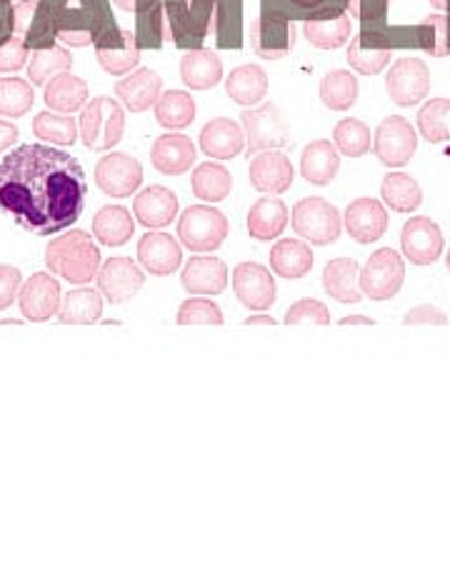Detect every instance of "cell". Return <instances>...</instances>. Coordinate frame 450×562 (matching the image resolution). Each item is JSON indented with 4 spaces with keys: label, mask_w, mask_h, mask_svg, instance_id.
I'll list each match as a JSON object with an SVG mask.
<instances>
[{
    "label": "cell",
    "mask_w": 450,
    "mask_h": 562,
    "mask_svg": "<svg viewBox=\"0 0 450 562\" xmlns=\"http://www.w3.org/2000/svg\"><path fill=\"white\" fill-rule=\"evenodd\" d=\"M80 140L88 150L105 153L113 150L125 135V111L119 101L111 98H93L78 117Z\"/></svg>",
    "instance_id": "obj_5"
},
{
    "label": "cell",
    "mask_w": 450,
    "mask_h": 562,
    "mask_svg": "<svg viewBox=\"0 0 450 562\" xmlns=\"http://www.w3.org/2000/svg\"><path fill=\"white\" fill-rule=\"evenodd\" d=\"M60 301V283L48 273H33L21 285V293H18L21 313L31 323H45L53 315H58Z\"/></svg>",
    "instance_id": "obj_16"
},
{
    "label": "cell",
    "mask_w": 450,
    "mask_h": 562,
    "mask_svg": "<svg viewBox=\"0 0 450 562\" xmlns=\"http://www.w3.org/2000/svg\"><path fill=\"white\" fill-rule=\"evenodd\" d=\"M45 266L50 273L74 285H88L103 266L101 250L86 231H66L45 246Z\"/></svg>",
    "instance_id": "obj_4"
},
{
    "label": "cell",
    "mask_w": 450,
    "mask_h": 562,
    "mask_svg": "<svg viewBox=\"0 0 450 562\" xmlns=\"http://www.w3.org/2000/svg\"><path fill=\"white\" fill-rule=\"evenodd\" d=\"M18 140V128L11 123V121H0V156L11 148V145H15Z\"/></svg>",
    "instance_id": "obj_57"
},
{
    "label": "cell",
    "mask_w": 450,
    "mask_h": 562,
    "mask_svg": "<svg viewBox=\"0 0 450 562\" xmlns=\"http://www.w3.org/2000/svg\"><path fill=\"white\" fill-rule=\"evenodd\" d=\"M288 217H291V213H288L285 203L281 201L278 195H263L260 201H256L254 205H250L248 211V235L254 240H278L281 235L285 233V225H288Z\"/></svg>",
    "instance_id": "obj_29"
},
{
    "label": "cell",
    "mask_w": 450,
    "mask_h": 562,
    "mask_svg": "<svg viewBox=\"0 0 450 562\" xmlns=\"http://www.w3.org/2000/svg\"><path fill=\"white\" fill-rule=\"evenodd\" d=\"M80 162L48 145H21L0 162V213L33 235L68 231L86 207Z\"/></svg>",
    "instance_id": "obj_1"
},
{
    "label": "cell",
    "mask_w": 450,
    "mask_h": 562,
    "mask_svg": "<svg viewBox=\"0 0 450 562\" xmlns=\"http://www.w3.org/2000/svg\"><path fill=\"white\" fill-rule=\"evenodd\" d=\"M103 315V295L93 288H76L60 301L58 321L63 325H93Z\"/></svg>",
    "instance_id": "obj_36"
},
{
    "label": "cell",
    "mask_w": 450,
    "mask_h": 562,
    "mask_svg": "<svg viewBox=\"0 0 450 562\" xmlns=\"http://www.w3.org/2000/svg\"><path fill=\"white\" fill-rule=\"evenodd\" d=\"M195 145L188 135L166 133L150 148V162L164 176H183L195 166Z\"/></svg>",
    "instance_id": "obj_26"
},
{
    "label": "cell",
    "mask_w": 450,
    "mask_h": 562,
    "mask_svg": "<svg viewBox=\"0 0 450 562\" xmlns=\"http://www.w3.org/2000/svg\"><path fill=\"white\" fill-rule=\"evenodd\" d=\"M74 68V56L66 45H53V48L35 50L29 60V80L33 86H43L60 72H70Z\"/></svg>",
    "instance_id": "obj_43"
},
{
    "label": "cell",
    "mask_w": 450,
    "mask_h": 562,
    "mask_svg": "<svg viewBox=\"0 0 450 562\" xmlns=\"http://www.w3.org/2000/svg\"><path fill=\"white\" fill-rule=\"evenodd\" d=\"M383 205H389L395 213H413L423 203V190L418 180L408 173H391L385 176L381 186Z\"/></svg>",
    "instance_id": "obj_40"
},
{
    "label": "cell",
    "mask_w": 450,
    "mask_h": 562,
    "mask_svg": "<svg viewBox=\"0 0 450 562\" xmlns=\"http://www.w3.org/2000/svg\"><path fill=\"white\" fill-rule=\"evenodd\" d=\"M180 80L191 90H211L223 80V63L218 53L209 48L185 50L180 58Z\"/></svg>",
    "instance_id": "obj_31"
},
{
    "label": "cell",
    "mask_w": 450,
    "mask_h": 562,
    "mask_svg": "<svg viewBox=\"0 0 450 562\" xmlns=\"http://www.w3.org/2000/svg\"><path fill=\"white\" fill-rule=\"evenodd\" d=\"M389 3L391 0H350L348 8L360 21V31L373 33L389 25Z\"/></svg>",
    "instance_id": "obj_51"
},
{
    "label": "cell",
    "mask_w": 450,
    "mask_h": 562,
    "mask_svg": "<svg viewBox=\"0 0 450 562\" xmlns=\"http://www.w3.org/2000/svg\"><path fill=\"white\" fill-rule=\"evenodd\" d=\"M178 325H223L225 317L223 311L213 301H205L201 295H193L185 301L176 313Z\"/></svg>",
    "instance_id": "obj_50"
},
{
    "label": "cell",
    "mask_w": 450,
    "mask_h": 562,
    "mask_svg": "<svg viewBox=\"0 0 450 562\" xmlns=\"http://www.w3.org/2000/svg\"><path fill=\"white\" fill-rule=\"evenodd\" d=\"M358 78L348 70H330L320 80V101L328 111L344 113L358 101Z\"/></svg>",
    "instance_id": "obj_41"
},
{
    "label": "cell",
    "mask_w": 450,
    "mask_h": 562,
    "mask_svg": "<svg viewBox=\"0 0 450 562\" xmlns=\"http://www.w3.org/2000/svg\"><path fill=\"white\" fill-rule=\"evenodd\" d=\"M405 283V260L401 258L398 250L393 248H381L375 250L371 258H368L365 268H360V293H363L368 301L383 303L393 301L395 295L401 293Z\"/></svg>",
    "instance_id": "obj_8"
},
{
    "label": "cell",
    "mask_w": 450,
    "mask_h": 562,
    "mask_svg": "<svg viewBox=\"0 0 450 562\" xmlns=\"http://www.w3.org/2000/svg\"><path fill=\"white\" fill-rule=\"evenodd\" d=\"M418 43L430 58L450 56V18L426 15V21L418 23Z\"/></svg>",
    "instance_id": "obj_48"
},
{
    "label": "cell",
    "mask_w": 450,
    "mask_h": 562,
    "mask_svg": "<svg viewBox=\"0 0 450 562\" xmlns=\"http://www.w3.org/2000/svg\"><path fill=\"white\" fill-rule=\"evenodd\" d=\"M375 321H371V317L368 315H348V317H344V321H340V325H373Z\"/></svg>",
    "instance_id": "obj_58"
},
{
    "label": "cell",
    "mask_w": 450,
    "mask_h": 562,
    "mask_svg": "<svg viewBox=\"0 0 450 562\" xmlns=\"http://www.w3.org/2000/svg\"><path fill=\"white\" fill-rule=\"evenodd\" d=\"M250 48L263 60H283L295 48V23L281 15L260 13L248 29Z\"/></svg>",
    "instance_id": "obj_14"
},
{
    "label": "cell",
    "mask_w": 450,
    "mask_h": 562,
    "mask_svg": "<svg viewBox=\"0 0 450 562\" xmlns=\"http://www.w3.org/2000/svg\"><path fill=\"white\" fill-rule=\"evenodd\" d=\"M98 290L111 305H123L133 301L146 285V273L131 258H108L98 270Z\"/></svg>",
    "instance_id": "obj_13"
},
{
    "label": "cell",
    "mask_w": 450,
    "mask_h": 562,
    "mask_svg": "<svg viewBox=\"0 0 450 562\" xmlns=\"http://www.w3.org/2000/svg\"><path fill=\"white\" fill-rule=\"evenodd\" d=\"M13 35L23 38L31 50L53 48L58 41V33L48 13L43 11L41 0H18L13 8Z\"/></svg>",
    "instance_id": "obj_18"
},
{
    "label": "cell",
    "mask_w": 450,
    "mask_h": 562,
    "mask_svg": "<svg viewBox=\"0 0 450 562\" xmlns=\"http://www.w3.org/2000/svg\"><path fill=\"white\" fill-rule=\"evenodd\" d=\"M66 48H86L121 33L111 0H41Z\"/></svg>",
    "instance_id": "obj_2"
},
{
    "label": "cell",
    "mask_w": 450,
    "mask_h": 562,
    "mask_svg": "<svg viewBox=\"0 0 450 562\" xmlns=\"http://www.w3.org/2000/svg\"><path fill=\"white\" fill-rule=\"evenodd\" d=\"M446 268H448V273H450V248H448V252H446Z\"/></svg>",
    "instance_id": "obj_61"
},
{
    "label": "cell",
    "mask_w": 450,
    "mask_h": 562,
    "mask_svg": "<svg viewBox=\"0 0 450 562\" xmlns=\"http://www.w3.org/2000/svg\"><path fill=\"white\" fill-rule=\"evenodd\" d=\"M333 145L340 156L346 158H363L368 150L373 148L371 128L358 117H344L338 121L336 128H333Z\"/></svg>",
    "instance_id": "obj_44"
},
{
    "label": "cell",
    "mask_w": 450,
    "mask_h": 562,
    "mask_svg": "<svg viewBox=\"0 0 450 562\" xmlns=\"http://www.w3.org/2000/svg\"><path fill=\"white\" fill-rule=\"evenodd\" d=\"M405 325H448V315L436 305H416L403 315Z\"/></svg>",
    "instance_id": "obj_55"
},
{
    "label": "cell",
    "mask_w": 450,
    "mask_h": 562,
    "mask_svg": "<svg viewBox=\"0 0 450 562\" xmlns=\"http://www.w3.org/2000/svg\"><path fill=\"white\" fill-rule=\"evenodd\" d=\"M143 183V166L128 153H108L95 166V186L111 198H128Z\"/></svg>",
    "instance_id": "obj_15"
},
{
    "label": "cell",
    "mask_w": 450,
    "mask_h": 562,
    "mask_svg": "<svg viewBox=\"0 0 450 562\" xmlns=\"http://www.w3.org/2000/svg\"><path fill=\"white\" fill-rule=\"evenodd\" d=\"M18 0H0V43L13 35V8Z\"/></svg>",
    "instance_id": "obj_56"
},
{
    "label": "cell",
    "mask_w": 450,
    "mask_h": 562,
    "mask_svg": "<svg viewBox=\"0 0 450 562\" xmlns=\"http://www.w3.org/2000/svg\"><path fill=\"white\" fill-rule=\"evenodd\" d=\"M31 56V48L23 38L11 35V38L0 43V72H15L25 66Z\"/></svg>",
    "instance_id": "obj_53"
},
{
    "label": "cell",
    "mask_w": 450,
    "mask_h": 562,
    "mask_svg": "<svg viewBox=\"0 0 450 562\" xmlns=\"http://www.w3.org/2000/svg\"><path fill=\"white\" fill-rule=\"evenodd\" d=\"M346 233L360 246H371V243L381 240L385 231H389V213L381 201L373 198H358V201L346 207Z\"/></svg>",
    "instance_id": "obj_19"
},
{
    "label": "cell",
    "mask_w": 450,
    "mask_h": 562,
    "mask_svg": "<svg viewBox=\"0 0 450 562\" xmlns=\"http://www.w3.org/2000/svg\"><path fill=\"white\" fill-rule=\"evenodd\" d=\"M35 103L33 83L25 78H0V115L23 117Z\"/></svg>",
    "instance_id": "obj_47"
},
{
    "label": "cell",
    "mask_w": 450,
    "mask_h": 562,
    "mask_svg": "<svg viewBox=\"0 0 450 562\" xmlns=\"http://www.w3.org/2000/svg\"><path fill=\"white\" fill-rule=\"evenodd\" d=\"M446 15H448V18H450V13H446Z\"/></svg>",
    "instance_id": "obj_62"
},
{
    "label": "cell",
    "mask_w": 450,
    "mask_h": 562,
    "mask_svg": "<svg viewBox=\"0 0 450 562\" xmlns=\"http://www.w3.org/2000/svg\"><path fill=\"white\" fill-rule=\"evenodd\" d=\"M33 133L38 140L56 145H74L78 140V123L70 115L43 111L35 115Z\"/></svg>",
    "instance_id": "obj_46"
},
{
    "label": "cell",
    "mask_w": 450,
    "mask_h": 562,
    "mask_svg": "<svg viewBox=\"0 0 450 562\" xmlns=\"http://www.w3.org/2000/svg\"><path fill=\"white\" fill-rule=\"evenodd\" d=\"M228 231V217L213 205H191L178 217V240L193 252L218 250Z\"/></svg>",
    "instance_id": "obj_6"
},
{
    "label": "cell",
    "mask_w": 450,
    "mask_h": 562,
    "mask_svg": "<svg viewBox=\"0 0 450 562\" xmlns=\"http://www.w3.org/2000/svg\"><path fill=\"white\" fill-rule=\"evenodd\" d=\"M23 276L15 266H0V311H8L21 293Z\"/></svg>",
    "instance_id": "obj_54"
},
{
    "label": "cell",
    "mask_w": 450,
    "mask_h": 562,
    "mask_svg": "<svg viewBox=\"0 0 450 562\" xmlns=\"http://www.w3.org/2000/svg\"><path fill=\"white\" fill-rule=\"evenodd\" d=\"M275 323H278L275 317H270V315H254L246 321V325H275Z\"/></svg>",
    "instance_id": "obj_60"
},
{
    "label": "cell",
    "mask_w": 450,
    "mask_h": 562,
    "mask_svg": "<svg viewBox=\"0 0 450 562\" xmlns=\"http://www.w3.org/2000/svg\"><path fill=\"white\" fill-rule=\"evenodd\" d=\"M135 221L123 205H105L93 217V235L105 248L125 246L133 238Z\"/></svg>",
    "instance_id": "obj_37"
},
{
    "label": "cell",
    "mask_w": 450,
    "mask_h": 562,
    "mask_svg": "<svg viewBox=\"0 0 450 562\" xmlns=\"http://www.w3.org/2000/svg\"><path fill=\"white\" fill-rule=\"evenodd\" d=\"M391 58H393V50L368 48V45L360 43L358 35L348 43V63L350 68L360 72V76H378V72L385 70Z\"/></svg>",
    "instance_id": "obj_49"
},
{
    "label": "cell",
    "mask_w": 450,
    "mask_h": 562,
    "mask_svg": "<svg viewBox=\"0 0 450 562\" xmlns=\"http://www.w3.org/2000/svg\"><path fill=\"white\" fill-rule=\"evenodd\" d=\"M350 31H353V23L344 13L338 18H328V21H308L303 23V35L313 48L318 50H338L344 48L350 38Z\"/></svg>",
    "instance_id": "obj_42"
},
{
    "label": "cell",
    "mask_w": 450,
    "mask_h": 562,
    "mask_svg": "<svg viewBox=\"0 0 450 562\" xmlns=\"http://www.w3.org/2000/svg\"><path fill=\"white\" fill-rule=\"evenodd\" d=\"M138 262L150 276H173L183 262V248L173 235L150 231L138 243Z\"/></svg>",
    "instance_id": "obj_21"
},
{
    "label": "cell",
    "mask_w": 450,
    "mask_h": 562,
    "mask_svg": "<svg viewBox=\"0 0 450 562\" xmlns=\"http://www.w3.org/2000/svg\"><path fill=\"white\" fill-rule=\"evenodd\" d=\"M191 186L198 201L221 203L230 195L233 176L228 168L221 166V162H201V166L193 170Z\"/></svg>",
    "instance_id": "obj_38"
},
{
    "label": "cell",
    "mask_w": 450,
    "mask_h": 562,
    "mask_svg": "<svg viewBox=\"0 0 450 562\" xmlns=\"http://www.w3.org/2000/svg\"><path fill=\"white\" fill-rule=\"evenodd\" d=\"M113 3L119 5L121 11H125V13H135V11H138L140 0H113Z\"/></svg>",
    "instance_id": "obj_59"
},
{
    "label": "cell",
    "mask_w": 450,
    "mask_h": 562,
    "mask_svg": "<svg viewBox=\"0 0 450 562\" xmlns=\"http://www.w3.org/2000/svg\"><path fill=\"white\" fill-rule=\"evenodd\" d=\"M133 215L143 228L160 231L178 217V198L166 186H148L135 195Z\"/></svg>",
    "instance_id": "obj_23"
},
{
    "label": "cell",
    "mask_w": 450,
    "mask_h": 562,
    "mask_svg": "<svg viewBox=\"0 0 450 562\" xmlns=\"http://www.w3.org/2000/svg\"><path fill=\"white\" fill-rule=\"evenodd\" d=\"M160 93H164V80L150 68L133 70L131 76H123V80L115 83V95L128 113H146L158 103Z\"/></svg>",
    "instance_id": "obj_27"
},
{
    "label": "cell",
    "mask_w": 450,
    "mask_h": 562,
    "mask_svg": "<svg viewBox=\"0 0 450 562\" xmlns=\"http://www.w3.org/2000/svg\"><path fill=\"white\" fill-rule=\"evenodd\" d=\"M340 170V153L330 140H313L301 153V173L311 186H330Z\"/></svg>",
    "instance_id": "obj_32"
},
{
    "label": "cell",
    "mask_w": 450,
    "mask_h": 562,
    "mask_svg": "<svg viewBox=\"0 0 450 562\" xmlns=\"http://www.w3.org/2000/svg\"><path fill=\"white\" fill-rule=\"evenodd\" d=\"M240 123L243 131H246V156L250 158H254L256 153L278 150L291 143V128H288L285 115L275 103L243 108Z\"/></svg>",
    "instance_id": "obj_7"
},
{
    "label": "cell",
    "mask_w": 450,
    "mask_h": 562,
    "mask_svg": "<svg viewBox=\"0 0 450 562\" xmlns=\"http://www.w3.org/2000/svg\"><path fill=\"white\" fill-rule=\"evenodd\" d=\"M98 66L111 76H128L131 70L138 68L140 63V48L138 41H135V33L123 31L111 41H101L93 45Z\"/></svg>",
    "instance_id": "obj_28"
},
{
    "label": "cell",
    "mask_w": 450,
    "mask_h": 562,
    "mask_svg": "<svg viewBox=\"0 0 450 562\" xmlns=\"http://www.w3.org/2000/svg\"><path fill=\"white\" fill-rule=\"evenodd\" d=\"M350 0H260V13L281 15L285 21H328L348 11Z\"/></svg>",
    "instance_id": "obj_25"
},
{
    "label": "cell",
    "mask_w": 450,
    "mask_h": 562,
    "mask_svg": "<svg viewBox=\"0 0 450 562\" xmlns=\"http://www.w3.org/2000/svg\"><path fill=\"white\" fill-rule=\"evenodd\" d=\"M328 325L330 323V311L326 303L313 301V297H303V301L293 303L285 311V325Z\"/></svg>",
    "instance_id": "obj_52"
},
{
    "label": "cell",
    "mask_w": 450,
    "mask_h": 562,
    "mask_svg": "<svg viewBox=\"0 0 450 562\" xmlns=\"http://www.w3.org/2000/svg\"><path fill=\"white\" fill-rule=\"evenodd\" d=\"M43 98L53 113L70 115L83 111L88 105V86L86 80H80L74 72H60V76L45 83Z\"/></svg>",
    "instance_id": "obj_34"
},
{
    "label": "cell",
    "mask_w": 450,
    "mask_h": 562,
    "mask_svg": "<svg viewBox=\"0 0 450 562\" xmlns=\"http://www.w3.org/2000/svg\"><path fill=\"white\" fill-rule=\"evenodd\" d=\"M385 90L398 108H413L426 101L430 93V68L420 58L395 60L389 76H385Z\"/></svg>",
    "instance_id": "obj_10"
},
{
    "label": "cell",
    "mask_w": 450,
    "mask_h": 562,
    "mask_svg": "<svg viewBox=\"0 0 450 562\" xmlns=\"http://www.w3.org/2000/svg\"><path fill=\"white\" fill-rule=\"evenodd\" d=\"M373 150L378 160L389 168H403L408 166L410 158L418 150V133L413 125L401 115H391L378 125Z\"/></svg>",
    "instance_id": "obj_11"
},
{
    "label": "cell",
    "mask_w": 450,
    "mask_h": 562,
    "mask_svg": "<svg viewBox=\"0 0 450 562\" xmlns=\"http://www.w3.org/2000/svg\"><path fill=\"white\" fill-rule=\"evenodd\" d=\"M225 93L240 108H256L266 101L268 95V76L258 63H248V66H238L230 70L228 80H225Z\"/></svg>",
    "instance_id": "obj_30"
},
{
    "label": "cell",
    "mask_w": 450,
    "mask_h": 562,
    "mask_svg": "<svg viewBox=\"0 0 450 562\" xmlns=\"http://www.w3.org/2000/svg\"><path fill=\"white\" fill-rule=\"evenodd\" d=\"M295 170L281 150L256 153L250 160V186L263 195H283L293 186Z\"/></svg>",
    "instance_id": "obj_20"
},
{
    "label": "cell",
    "mask_w": 450,
    "mask_h": 562,
    "mask_svg": "<svg viewBox=\"0 0 450 562\" xmlns=\"http://www.w3.org/2000/svg\"><path fill=\"white\" fill-rule=\"evenodd\" d=\"M153 111H156V123L168 131H183L195 121V101L185 90H166V93H160Z\"/></svg>",
    "instance_id": "obj_39"
},
{
    "label": "cell",
    "mask_w": 450,
    "mask_h": 562,
    "mask_svg": "<svg viewBox=\"0 0 450 562\" xmlns=\"http://www.w3.org/2000/svg\"><path fill=\"white\" fill-rule=\"evenodd\" d=\"M233 290H236L238 301L248 307V311H268L275 303V280L270 270L260 262H240L233 270Z\"/></svg>",
    "instance_id": "obj_17"
},
{
    "label": "cell",
    "mask_w": 450,
    "mask_h": 562,
    "mask_svg": "<svg viewBox=\"0 0 450 562\" xmlns=\"http://www.w3.org/2000/svg\"><path fill=\"white\" fill-rule=\"evenodd\" d=\"M360 266L353 258H333L326 268H323V290L326 295L338 303H360L363 293L358 285Z\"/></svg>",
    "instance_id": "obj_33"
},
{
    "label": "cell",
    "mask_w": 450,
    "mask_h": 562,
    "mask_svg": "<svg viewBox=\"0 0 450 562\" xmlns=\"http://www.w3.org/2000/svg\"><path fill=\"white\" fill-rule=\"evenodd\" d=\"M230 273L225 260L215 256H195L185 260L183 273H180V283L191 295H221L225 285H228Z\"/></svg>",
    "instance_id": "obj_22"
},
{
    "label": "cell",
    "mask_w": 450,
    "mask_h": 562,
    "mask_svg": "<svg viewBox=\"0 0 450 562\" xmlns=\"http://www.w3.org/2000/svg\"><path fill=\"white\" fill-rule=\"evenodd\" d=\"M270 268L285 280L305 278L313 270V250L305 240H278L270 250Z\"/></svg>",
    "instance_id": "obj_35"
},
{
    "label": "cell",
    "mask_w": 450,
    "mask_h": 562,
    "mask_svg": "<svg viewBox=\"0 0 450 562\" xmlns=\"http://www.w3.org/2000/svg\"><path fill=\"white\" fill-rule=\"evenodd\" d=\"M201 150L213 160H233L246 150V133L238 121L230 117H215L201 128Z\"/></svg>",
    "instance_id": "obj_24"
},
{
    "label": "cell",
    "mask_w": 450,
    "mask_h": 562,
    "mask_svg": "<svg viewBox=\"0 0 450 562\" xmlns=\"http://www.w3.org/2000/svg\"><path fill=\"white\" fill-rule=\"evenodd\" d=\"M418 131L428 143H446L450 140V101L448 98H430L418 111Z\"/></svg>",
    "instance_id": "obj_45"
},
{
    "label": "cell",
    "mask_w": 450,
    "mask_h": 562,
    "mask_svg": "<svg viewBox=\"0 0 450 562\" xmlns=\"http://www.w3.org/2000/svg\"><path fill=\"white\" fill-rule=\"evenodd\" d=\"M293 231L313 246H333L344 233V217L338 207L323 198H305L293 207Z\"/></svg>",
    "instance_id": "obj_9"
},
{
    "label": "cell",
    "mask_w": 450,
    "mask_h": 562,
    "mask_svg": "<svg viewBox=\"0 0 450 562\" xmlns=\"http://www.w3.org/2000/svg\"><path fill=\"white\" fill-rule=\"evenodd\" d=\"M209 35L221 50L243 48V0H188L178 50H198Z\"/></svg>",
    "instance_id": "obj_3"
},
{
    "label": "cell",
    "mask_w": 450,
    "mask_h": 562,
    "mask_svg": "<svg viewBox=\"0 0 450 562\" xmlns=\"http://www.w3.org/2000/svg\"><path fill=\"white\" fill-rule=\"evenodd\" d=\"M443 231L438 228L436 221L426 215L405 221L401 231V250L405 260H410L413 266H434L443 256Z\"/></svg>",
    "instance_id": "obj_12"
}]
</instances>
